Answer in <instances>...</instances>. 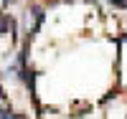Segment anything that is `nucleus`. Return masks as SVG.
I'll return each mask as SVG.
<instances>
[{"label":"nucleus","mask_w":127,"mask_h":119,"mask_svg":"<svg viewBox=\"0 0 127 119\" xmlns=\"http://www.w3.org/2000/svg\"><path fill=\"white\" fill-rule=\"evenodd\" d=\"M8 30H10V18L5 13H0V36H5Z\"/></svg>","instance_id":"obj_1"},{"label":"nucleus","mask_w":127,"mask_h":119,"mask_svg":"<svg viewBox=\"0 0 127 119\" xmlns=\"http://www.w3.org/2000/svg\"><path fill=\"white\" fill-rule=\"evenodd\" d=\"M107 3H112V5H120V8H125V5H127V0H107Z\"/></svg>","instance_id":"obj_3"},{"label":"nucleus","mask_w":127,"mask_h":119,"mask_svg":"<svg viewBox=\"0 0 127 119\" xmlns=\"http://www.w3.org/2000/svg\"><path fill=\"white\" fill-rule=\"evenodd\" d=\"M0 119H18L13 112H5V109H0Z\"/></svg>","instance_id":"obj_2"},{"label":"nucleus","mask_w":127,"mask_h":119,"mask_svg":"<svg viewBox=\"0 0 127 119\" xmlns=\"http://www.w3.org/2000/svg\"><path fill=\"white\" fill-rule=\"evenodd\" d=\"M0 99H3V89H0Z\"/></svg>","instance_id":"obj_4"}]
</instances>
